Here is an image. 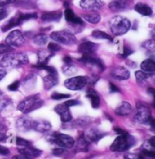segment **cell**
I'll return each instance as SVG.
<instances>
[{
	"label": "cell",
	"instance_id": "12",
	"mask_svg": "<svg viewBox=\"0 0 155 159\" xmlns=\"http://www.w3.org/2000/svg\"><path fill=\"white\" fill-rule=\"evenodd\" d=\"M104 6L102 0H81L80 7L86 11H97Z\"/></svg>",
	"mask_w": 155,
	"mask_h": 159
},
{
	"label": "cell",
	"instance_id": "16",
	"mask_svg": "<svg viewBox=\"0 0 155 159\" xmlns=\"http://www.w3.org/2000/svg\"><path fill=\"white\" fill-rule=\"evenodd\" d=\"M111 76L117 80H126L130 77V72L126 67L123 66H115L111 71Z\"/></svg>",
	"mask_w": 155,
	"mask_h": 159
},
{
	"label": "cell",
	"instance_id": "44",
	"mask_svg": "<svg viewBox=\"0 0 155 159\" xmlns=\"http://www.w3.org/2000/svg\"><path fill=\"white\" fill-rule=\"evenodd\" d=\"M7 14H8V12H7V7H5V6L0 5V21L5 19L7 16Z\"/></svg>",
	"mask_w": 155,
	"mask_h": 159
},
{
	"label": "cell",
	"instance_id": "39",
	"mask_svg": "<svg viewBox=\"0 0 155 159\" xmlns=\"http://www.w3.org/2000/svg\"><path fill=\"white\" fill-rule=\"evenodd\" d=\"M12 106V101L8 98H5L0 103V110H7Z\"/></svg>",
	"mask_w": 155,
	"mask_h": 159
},
{
	"label": "cell",
	"instance_id": "10",
	"mask_svg": "<svg viewBox=\"0 0 155 159\" xmlns=\"http://www.w3.org/2000/svg\"><path fill=\"white\" fill-rule=\"evenodd\" d=\"M88 82V79L86 76H73L71 78H68L64 82V86L73 91L81 90L86 86Z\"/></svg>",
	"mask_w": 155,
	"mask_h": 159
},
{
	"label": "cell",
	"instance_id": "15",
	"mask_svg": "<svg viewBox=\"0 0 155 159\" xmlns=\"http://www.w3.org/2000/svg\"><path fill=\"white\" fill-rule=\"evenodd\" d=\"M98 48V45L94 43V42H84L82 44H80L78 51L80 53L83 54V56H94V54L95 53V51Z\"/></svg>",
	"mask_w": 155,
	"mask_h": 159
},
{
	"label": "cell",
	"instance_id": "32",
	"mask_svg": "<svg viewBox=\"0 0 155 159\" xmlns=\"http://www.w3.org/2000/svg\"><path fill=\"white\" fill-rule=\"evenodd\" d=\"M36 81V75L34 74H30L28 75L24 79V88H32L35 86Z\"/></svg>",
	"mask_w": 155,
	"mask_h": 159
},
{
	"label": "cell",
	"instance_id": "29",
	"mask_svg": "<svg viewBox=\"0 0 155 159\" xmlns=\"http://www.w3.org/2000/svg\"><path fill=\"white\" fill-rule=\"evenodd\" d=\"M92 37L97 38V39H105V40H108V41H111V42H113V37H111L110 35H108L107 33H105L104 31H101V30H98V29H95V30L93 31Z\"/></svg>",
	"mask_w": 155,
	"mask_h": 159
},
{
	"label": "cell",
	"instance_id": "27",
	"mask_svg": "<svg viewBox=\"0 0 155 159\" xmlns=\"http://www.w3.org/2000/svg\"><path fill=\"white\" fill-rule=\"evenodd\" d=\"M58 83L57 80V75H49L48 74L46 76L44 77V87L46 90H50L52 87L56 86Z\"/></svg>",
	"mask_w": 155,
	"mask_h": 159
},
{
	"label": "cell",
	"instance_id": "28",
	"mask_svg": "<svg viewBox=\"0 0 155 159\" xmlns=\"http://www.w3.org/2000/svg\"><path fill=\"white\" fill-rule=\"evenodd\" d=\"M53 53L48 50H39L37 53L38 57V63L39 64H47L49 59L53 57Z\"/></svg>",
	"mask_w": 155,
	"mask_h": 159
},
{
	"label": "cell",
	"instance_id": "11",
	"mask_svg": "<svg viewBox=\"0 0 155 159\" xmlns=\"http://www.w3.org/2000/svg\"><path fill=\"white\" fill-rule=\"evenodd\" d=\"M79 61L84 63L85 65H88V66H95V67L99 69L100 72H103L105 69L104 63L102 61L100 58L95 57L94 56H83L79 59Z\"/></svg>",
	"mask_w": 155,
	"mask_h": 159
},
{
	"label": "cell",
	"instance_id": "33",
	"mask_svg": "<svg viewBox=\"0 0 155 159\" xmlns=\"http://www.w3.org/2000/svg\"><path fill=\"white\" fill-rule=\"evenodd\" d=\"M47 36L46 34H43V33L36 35V37L33 38V42L36 45H37V46H44V45H46L47 43Z\"/></svg>",
	"mask_w": 155,
	"mask_h": 159
},
{
	"label": "cell",
	"instance_id": "49",
	"mask_svg": "<svg viewBox=\"0 0 155 159\" xmlns=\"http://www.w3.org/2000/svg\"><path fill=\"white\" fill-rule=\"evenodd\" d=\"M81 102L78 101V100H68L66 102H64V105L67 106L68 107H73V106H77V105H80Z\"/></svg>",
	"mask_w": 155,
	"mask_h": 159
},
{
	"label": "cell",
	"instance_id": "8",
	"mask_svg": "<svg viewBox=\"0 0 155 159\" xmlns=\"http://www.w3.org/2000/svg\"><path fill=\"white\" fill-rule=\"evenodd\" d=\"M136 115H135V119L136 121L140 124L143 125H147L150 124L153 116L151 114V110L148 107V106L146 104H144L143 102H137L136 104Z\"/></svg>",
	"mask_w": 155,
	"mask_h": 159
},
{
	"label": "cell",
	"instance_id": "18",
	"mask_svg": "<svg viewBox=\"0 0 155 159\" xmlns=\"http://www.w3.org/2000/svg\"><path fill=\"white\" fill-rule=\"evenodd\" d=\"M129 6V0H113L109 4V8L113 12H120L126 9Z\"/></svg>",
	"mask_w": 155,
	"mask_h": 159
},
{
	"label": "cell",
	"instance_id": "37",
	"mask_svg": "<svg viewBox=\"0 0 155 159\" xmlns=\"http://www.w3.org/2000/svg\"><path fill=\"white\" fill-rule=\"evenodd\" d=\"M143 48L148 50V51H151V52H153L155 48V41L153 39H150V40H147L145 41L143 44Z\"/></svg>",
	"mask_w": 155,
	"mask_h": 159
},
{
	"label": "cell",
	"instance_id": "20",
	"mask_svg": "<svg viewBox=\"0 0 155 159\" xmlns=\"http://www.w3.org/2000/svg\"><path fill=\"white\" fill-rule=\"evenodd\" d=\"M33 120L27 116H22L16 121V127L23 132H27L32 129Z\"/></svg>",
	"mask_w": 155,
	"mask_h": 159
},
{
	"label": "cell",
	"instance_id": "57",
	"mask_svg": "<svg viewBox=\"0 0 155 159\" xmlns=\"http://www.w3.org/2000/svg\"><path fill=\"white\" fill-rule=\"evenodd\" d=\"M6 75H7V71L6 70H4V69H0V81L6 76Z\"/></svg>",
	"mask_w": 155,
	"mask_h": 159
},
{
	"label": "cell",
	"instance_id": "47",
	"mask_svg": "<svg viewBox=\"0 0 155 159\" xmlns=\"http://www.w3.org/2000/svg\"><path fill=\"white\" fill-rule=\"evenodd\" d=\"M142 155H143V157H148L153 158L155 156V152L154 151H150V150L143 149V150H142Z\"/></svg>",
	"mask_w": 155,
	"mask_h": 159
},
{
	"label": "cell",
	"instance_id": "46",
	"mask_svg": "<svg viewBox=\"0 0 155 159\" xmlns=\"http://www.w3.org/2000/svg\"><path fill=\"white\" fill-rule=\"evenodd\" d=\"M133 50L131 48H130L129 47H127V46H124V48H123V54H122V57H129L130 55L131 54H133Z\"/></svg>",
	"mask_w": 155,
	"mask_h": 159
},
{
	"label": "cell",
	"instance_id": "60",
	"mask_svg": "<svg viewBox=\"0 0 155 159\" xmlns=\"http://www.w3.org/2000/svg\"><path fill=\"white\" fill-rule=\"evenodd\" d=\"M0 95H2V93H1V92H0Z\"/></svg>",
	"mask_w": 155,
	"mask_h": 159
},
{
	"label": "cell",
	"instance_id": "23",
	"mask_svg": "<svg viewBox=\"0 0 155 159\" xmlns=\"http://www.w3.org/2000/svg\"><path fill=\"white\" fill-rule=\"evenodd\" d=\"M131 111H132V107H131V104L126 101H122L115 108V114L120 116H124L130 115Z\"/></svg>",
	"mask_w": 155,
	"mask_h": 159
},
{
	"label": "cell",
	"instance_id": "41",
	"mask_svg": "<svg viewBox=\"0 0 155 159\" xmlns=\"http://www.w3.org/2000/svg\"><path fill=\"white\" fill-rule=\"evenodd\" d=\"M12 51H14V48L7 44H0V54H7Z\"/></svg>",
	"mask_w": 155,
	"mask_h": 159
},
{
	"label": "cell",
	"instance_id": "24",
	"mask_svg": "<svg viewBox=\"0 0 155 159\" xmlns=\"http://www.w3.org/2000/svg\"><path fill=\"white\" fill-rule=\"evenodd\" d=\"M142 71L146 73L148 75H153L155 72V62L152 58L145 59L141 64Z\"/></svg>",
	"mask_w": 155,
	"mask_h": 159
},
{
	"label": "cell",
	"instance_id": "22",
	"mask_svg": "<svg viewBox=\"0 0 155 159\" xmlns=\"http://www.w3.org/2000/svg\"><path fill=\"white\" fill-rule=\"evenodd\" d=\"M64 17L65 20L72 25H83V19L77 16L73 11L70 8H66L64 11Z\"/></svg>",
	"mask_w": 155,
	"mask_h": 159
},
{
	"label": "cell",
	"instance_id": "55",
	"mask_svg": "<svg viewBox=\"0 0 155 159\" xmlns=\"http://www.w3.org/2000/svg\"><path fill=\"white\" fill-rule=\"evenodd\" d=\"M13 159H31V158H29V157H24V156H23V155L19 154V155L14 156V157H13Z\"/></svg>",
	"mask_w": 155,
	"mask_h": 159
},
{
	"label": "cell",
	"instance_id": "45",
	"mask_svg": "<svg viewBox=\"0 0 155 159\" xmlns=\"http://www.w3.org/2000/svg\"><path fill=\"white\" fill-rule=\"evenodd\" d=\"M66 153V151L64 149V148H55L53 150V155L54 156H56V157H61V156H64V154Z\"/></svg>",
	"mask_w": 155,
	"mask_h": 159
},
{
	"label": "cell",
	"instance_id": "4",
	"mask_svg": "<svg viewBox=\"0 0 155 159\" xmlns=\"http://www.w3.org/2000/svg\"><path fill=\"white\" fill-rule=\"evenodd\" d=\"M136 144V139L127 133L119 135L111 146V150L113 152H124Z\"/></svg>",
	"mask_w": 155,
	"mask_h": 159
},
{
	"label": "cell",
	"instance_id": "3",
	"mask_svg": "<svg viewBox=\"0 0 155 159\" xmlns=\"http://www.w3.org/2000/svg\"><path fill=\"white\" fill-rule=\"evenodd\" d=\"M131 27V22L129 19L121 16H115L110 20V29L114 36H122L128 32Z\"/></svg>",
	"mask_w": 155,
	"mask_h": 159
},
{
	"label": "cell",
	"instance_id": "38",
	"mask_svg": "<svg viewBox=\"0 0 155 159\" xmlns=\"http://www.w3.org/2000/svg\"><path fill=\"white\" fill-rule=\"evenodd\" d=\"M150 75H148L146 73L143 72L142 70H139V71H136L135 72V77H136V80L140 83V82H144Z\"/></svg>",
	"mask_w": 155,
	"mask_h": 159
},
{
	"label": "cell",
	"instance_id": "1",
	"mask_svg": "<svg viewBox=\"0 0 155 159\" xmlns=\"http://www.w3.org/2000/svg\"><path fill=\"white\" fill-rule=\"evenodd\" d=\"M29 59L24 53H7L0 60V66L3 68H15L28 64Z\"/></svg>",
	"mask_w": 155,
	"mask_h": 159
},
{
	"label": "cell",
	"instance_id": "40",
	"mask_svg": "<svg viewBox=\"0 0 155 159\" xmlns=\"http://www.w3.org/2000/svg\"><path fill=\"white\" fill-rule=\"evenodd\" d=\"M124 159H144L142 154H134V153H126L123 156Z\"/></svg>",
	"mask_w": 155,
	"mask_h": 159
},
{
	"label": "cell",
	"instance_id": "53",
	"mask_svg": "<svg viewBox=\"0 0 155 159\" xmlns=\"http://www.w3.org/2000/svg\"><path fill=\"white\" fill-rule=\"evenodd\" d=\"M16 0H0V5L1 6H5V5H8V4H11L16 2Z\"/></svg>",
	"mask_w": 155,
	"mask_h": 159
},
{
	"label": "cell",
	"instance_id": "42",
	"mask_svg": "<svg viewBox=\"0 0 155 159\" xmlns=\"http://www.w3.org/2000/svg\"><path fill=\"white\" fill-rule=\"evenodd\" d=\"M48 51H50L51 53H55V52H58L61 50V47L57 43H55V42H52V43H49L47 48Z\"/></svg>",
	"mask_w": 155,
	"mask_h": 159
},
{
	"label": "cell",
	"instance_id": "34",
	"mask_svg": "<svg viewBox=\"0 0 155 159\" xmlns=\"http://www.w3.org/2000/svg\"><path fill=\"white\" fill-rule=\"evenodd\" d=\"M77 71V69L75 68V66H73L71 64H64V66H63V72L65 75H72Z\"/></svg>",
	"mask_w": 155,
	"mask_h": 159
},
{
	"label": "cell",
	"instance_id": "36",
	"mask_svg": "<svg viewBox=\"0 0 155 159\" xmlns=\"http://www.w3.org/2000/svg\"><path fill=\"white\" fill-rule=\"evenodd\" d=\"M16 145L19 147V148H24V147H31L32 143L22 137H16Z\"/></svg>",
	"mask_w": 155,
	"mask_h": 159
},
{
	"label": "cell",
	"instance_id": "6",
	"mask_svg": "<svg viewBox=\"0 0 155 159\" xmlns=\"http://www.w3.org/2000/svg\"><path fill=\"white\" fill-rule=\"evenodd\" d=\"M37 14L36 13H29V14H16L15 16H13L12 18H10L6 24L2 26V31L3 32H7L9 29H12L14 27L23 24L24 21H27L29 19H35L37 18Z\"/></svg>",
	"mask_w": 155,
	"mask_h": 159
},
{
	"label": "cell",
	"instance_id": "51",
	"mask_svg": "<svg viewBox=\"0 0 155 159\" xmlns=\"http://www.w3.org/2000/svg\"><path fill=\"white\" fill-rule=\"evenodd\" d=\"M9 153H10V151H9L8 148L3 147V146H0V155H2V156H7Z\"/></svg>",
	"mask_w": 155,
	"mask_h": 159
},
{
	"label": "cell",
	"instance_id": "26",
	"mask_svg": "<svg viewBox=\"0 0 155 159\" xmlns=\"http://www.w3.org/2000/svg\"><path fill=\"white\" fill-rule=\"evenodd\" d=\"M134 9L136 12H138L139 14L143 15L144 16H150L153 15V9L150 6L143 4V3H138L135 5Z\"/></svg>",
	"mask_w": 155,
	"mask_h": 159
},
{
	"label": "cell",
	"instance_id": "35",
	"mask_svg": "<svg viewBox=\"0 0 155 159\" xmlns=\"http://www.w3.org/2000/svg\"><path fill=\"white\" fill-rule=\"evenodd\" d=\"M155 148V137H151L149 140H147L144 145L143 149L145 150H150V151H154Z\"/></svg>",
	"mask_w": 155,
	"mask_h": 159
},
{
	"label": "cell",
	"instance_id": "7",
	"mask_svg": "<svg viewBox=\"0 0 155 159\" xmlns=\"http://www.w3.org/2000/svg\"><path fill=\"white\" fill-rule=\"evenodd\" d=\"M50 37L59 43L63 44L65 46H73L77 42V39L74 35H73L71 32L67 31V30H61V31H55L53 33H51Z\"/></svg>",
	"mask_w": 155,
	"mask_h": 159
},
{
	"label": "cell",
	"instance_id": "21",
	"mask_svg": "<svg viewBox=\"0 0 155 159\" xmlns=\"http://www.w3.org/2000/svg\"><path fill=\"white\" fill-rule=\"evenodd\" d=\"M86 97L91 100V105L92 107L97 109L100 107V103H101V99L99 97V94L96 92L95 89L93 88H89L86 92Z\"/></svg>",
	"mask_w": 155,
	"mask_h": 159
},
{
	"label": "cell",
	"instance_id": "14",
	"mask_svg": "<svg viewBox=\"0 0 155 159\" xmlns=\"http://www.w3.org/2000/svg\"><path fill=\"white\" fill-rule=\"evenodd\" d=\"M104 135H106L105 133H103L96 128H91L84 133V137L85 138V140L90 144V143H95L97 141H99Z\"/></svg>",
	"mask_w": 155,
	"mask_h": 159
},
{
	"label": "cell",
	"instance_id": "13",
	"mask_svg": "<svg viewBox=\"0 0 155 159\" xmlns=\"http://www.w3.org/2000/svg\"><path fill=\"white\" fill-rule=\"evenodd\" d=\"M55 112L60 116L61 121L64 123H68L72 120V114L70 109L64 104H59L55 107Z\"/></svg>",
	"mask_w": 155,
	"mask_h": 159
},
{
	"label": "cell",
	"instance_id": "50",
	"mask_svg": "<svg viewBox=\"0 0 155 159\" xmlns=\"http://www.w3.org/2000/svg\"><path fill=\"white\" fill-rule=\"evenodd\" d=\"M109 87H110V92H111V93H120V92H121L119 87L117 86H115V85L113 84V83H110V84H109Z\"/></svg>",
	"mask_w": 155,
	"mask_h": 159
},
{
	"label": "cell",
	"instance_id": "59",
	"mask_svg": "<svg viewBox=\"0 0 155 159\" xmlns=\"http://www.w3.org/2000/svg\"><path fill=\"white\" fill-rule=\"evenodd\" d=\"M147 92H148L149 94H151V96L154 97L155 92H154V89H153V87H149V88L147 89Z\"/></svg>",
	"mask_w": 155,
	"mask_h": 159
},
{
	"label": "cell",
	"instance_id": "30",
	"mask_svg": "<svg viewBox=\"0 0 155 159\" xmlns=\"http://www.w3.org/2000/svg\"><path fill=\"white\" fill-rule=\"evenodd\" d=\"M89 145H90V144L85 140V138L84 137V135H83L81 137H79V139H78V141H77L76 147H77V150H78V151L86 152V151H88V149H89Z\"/></svg>",
	"mask_w": 155,
	"mask_h": 159
},
{
	"label": "cell",
	"instance_id": "19",
	"mask_svg": "<svg viewBox=\"0 0 155 159\" xmlns=\"http://www.w3.org/2000/svg\"><path fill=\"white\" fill-rule=\"evenodd\" d=\"M19 153L21 155H23L26 157H29L31 159L36 158V157H38L39 156H41L42 154V151L39 150V149H36L33 146L28 147H24V148H19Z\"/></svg>",
	"mask_w": 155,
	"mask_h": 159
},
{
	"label": "cell",
	"instance_id": "58",
	"mask_svg": "<svg viewBox=\"0 0 155 159\" xmlns=\"http://www.w3.org/2000/svg\"><path fill=\"white\" fill-rule=\"evenodd\" d=\"M6 138H7V135L5 133L3 132H0V142H4L6 141Z\"/></svg>",
	"mask_w": 155,
	"mask_h": 159
},
{
	"label": "cell",
	"instance_id": "2",
	"mask_svg": "<svg viewBox=\"0 0 155 159\" xmlns=\"http://www.w3.org/2000/svg\"><path fill=\"white\" fill-rule=\"evenodd\" d=\"M43 105H44V101L41 99L38 94H36V95L27 97L24 98V100H22L18 104L17 109L20 112H22L23 114H29L32 111L40 108Z\"/></svg>",
	"mask_w": 155,
	"mask_h": 159
},
{
	"label": "cell",
	"instance_id": "48",
	"mask_svg": "<svg viewBox=\"0 0 155 159\" xmlns=\"http://www.w3.org/2000/svg\"><path fill=\"white\" fill-rule=\"evenodd\" d=\"M19 86H20V82L19 81H15V82H13L11 85L8 86V90H10V91H16L18 89Z\"/></svg>",
	"mask_w": 155,
	"mask_h": 159
},
{
	"label": "cell",
	"instance_id": "31",
	"mask_svg": "<svg viewBox=\"0 0 155 159\" xmlns=\"http://www.w3.org/2000/svg\"><path fill=\"white\" fill-rule=\"evenodd\" d=\"M83 17L91 24H98L101 21V16L98 14H86L83 16Z\"/></svg>",
	"mask_w": 155,
	"mask_h": 159
},
{
	"label": "cell",
	"instance_id": "54",
	"mask_svg": "<svg viewBox=\"0 0 155 159\" xmlns=\"http://www.w3.org/2000/svg\"><path fill=\"white\" fill-rule=\"evenodd\" d=\"M64 64H71L72 63V58L71 57H69V56H65L64 57Z\"/></svg>",
	"mask_w": 155,
	"mask_h": 159
},
{
	"label": "cell",
	"instance_id": "25",
	"mask_svg": "<svg viewBox=\"0 0 155 159\" xmlns=\"http://www.w3.org/2000/svg\"><path fill=\"white\" fill-rule=\"evenodd\" d=\"M63 14L61 11H52L44 13L41 16V19L44 22H57L62 18Z\"/></svg>",
	"mask_w": 155,
	"mask_h": 159
},
{
	"label": "cell",
	"instance_id": "52",
	"mask_svg": "<svg viewBox=\"0 0 155 159\" xmlns=\"http://www.w3.org/2000/svg\"><path fill=\"white\" fill-rule=\"evenodd\" d=\"M98 79H99V76L97 75H92V76H91V78H90V83L91 84H93V85H95L96 82L98 81Z\"/></svg>",
	"mask_w": 155,
	"mask_h": 159
},
{
	"label": "cell",
	"instance_id": "5",
	"mask_svg": "<svg viewBox=\"0 0 155 159\" xmlns=\"http://www.w3.org/2000/svg\"><path fill=\"white\" fill-rule=\"evenodd\" d=\"M48 141L52 144L57 145L58 147L64 149H68L72 148L74 146V139L68 135H64V134H61L55 132L51 135L47 136Z\"/></svg>",
	"mask_w": 155,
	"mask_h": 159
},
{
	"label": "cell",
	"instance_id": "17",
	"mask_svg": "<svg viewBox=\"0 0 155 159\" xmlns=\"http://www.w3.org/2000/svg\"><path fill=\"white\" fill-rule=\"evenodd\" d=\"M51 124L49 121L46 120H35L32 122V129L35 130L36 132H40V133H46L51 129Z\"/></svg>",
	"mask_w": 155,
	"mask_h": 159
},
{
	"label": "cell",
	"instance_id": "56",
	"mask_svg": "<svg viewBox=\"0 0 155 159\" xmlns=\"http://www.w3.org/2000/svg\"><path fill=\"white\" fill-rule=\"evenodd\" d=\"M114 131H115L117 134H119V135H122V134L127 133V132H125L124 130H122V129H121V128H118V127H114Z\"/></svg>",
	"mask_w": 155,
	"mask_h": 159
},
{
	"label": "cell",
	"instance_id": "43",
	"mask_svg": "<svg viewBox=\"0 0 155 159\" xmlns=\"http://www.w3.org/2000/svg\"><path fill=\"white\" fill-rule=\"evenodd\" d=\"M70 98L69 94H61V93H54L51 98L54 100H61V99H66V98Z\"/></svg>",
	"mask_w": 155,
	"mask_h": 159
},
{
	"label": "cell",
	"instance_id": "9",
	"mask_svg": "<svg viewBox=\"0 0 155 159\" xmlns=\"http://www.w3.org/2000/svg\"><path fill=\"white\" fill-rule=\"evenodd\" d=\"M25 43V37L20 30H13L6 38V44L10 47H21Z\"/></svg>",
	"mask_w": 155,
	"mask_h": 159
}]
</instances>
